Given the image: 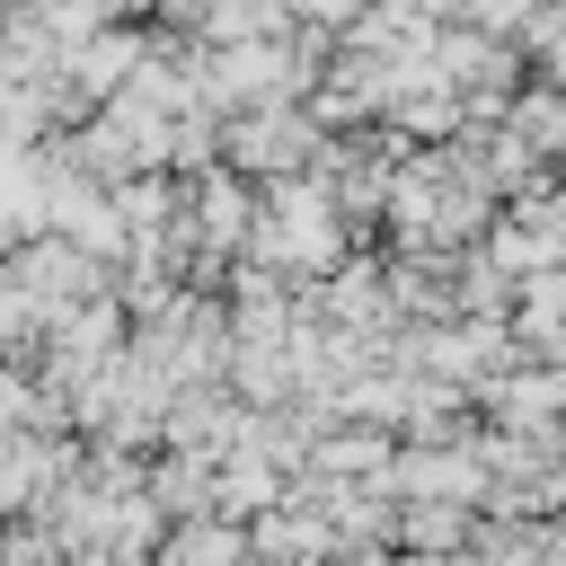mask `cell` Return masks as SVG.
I'll use <instances>...</instances> for the list:
<instances>
[{
  "label": "cell",
  "mask_w": 566,
  "mask_h": 566,
  "mask_svg": "<svg viewBox=\"0 0 566 566\" xmlns=\"http://www.w3.org/2000/svg\"><path fill=\"white\" fill-rule=\"evenodd\" d=\"M460 522H469L460 504H407V513H398V531H407L416 548H433V557H451V539H460Z\"/></svg>",
  "instance_id": "1"
}]
</instances>
